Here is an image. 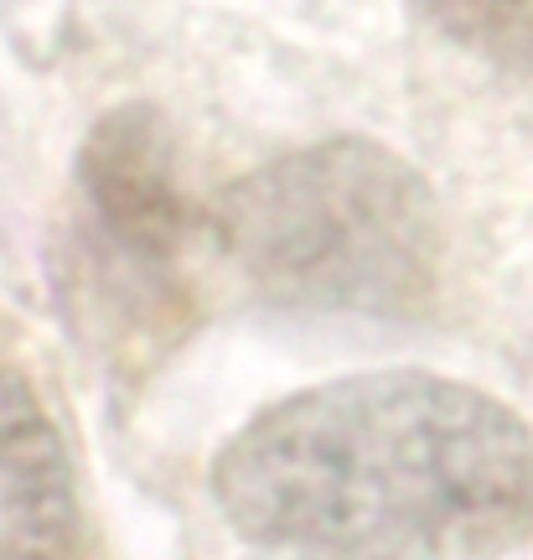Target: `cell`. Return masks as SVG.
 <instances>
[{
    "label": "cell",
    "instance_id": "cell-4",
    "mask_svg": "<svg viewBox=\"0 0 533 560\" xmlns=\"http://www.w3.org/2000/svg\"><path fill=\"white\" fill-rule=\"evenodd\" d=\"M79 472L26 374L0 369V560H83Z\"/></svg>",
    "mask_w": 533,
    "mask_h": 560
},
{
    "label": "cell",
    "instance_id": "cell-2",
    "mask_svg": "<svg viewBox=\"0 0 533 560\" xmlns=\"http://www.w3.org/2000/svg\"><path fill=\"white\" fill-rule=\"evenodd\" d=\"M217 244L280 312L383 322L430 306L446 223L404 156L374 140H321L238 177L217 202Z\"/></svg>",
    "mask_w": 533,
    "mask_h": 560
},
{
    "label": "cell",
    "instance_id": "cell-1",
    "mask_svg": "<svg viewBox=\"0 0 533 560\" xmlns=\"http://www.w3.org/2000/svg\"><path fill=\"white\" fill-rule=\"evenodd\" d=\"M213 499L280 560H497L533 535V431L476 384L353 374L249 420Z\"/></svg>",
    "mask_w": 533,
    "mask_h": 560
},
{
    "label": "cell",
    "instance_id": "cell-3",
    "mask_svg": "<svg viewBox=\"0 0 533 560\" xmlns=\"http://www.w3.org/2000/svg\"><path fill=\"white\" fill-rule=\"evenodd\" d=\"M192 198L151 104L109 109L73 166V291L115 363L161 359L192 317Z\"/></svg>",
    "mask_w": 533,
    "mask_h": 560
},
{
    "label": "cell",
    "instance_id": "cell-5",
    "mask_svg": "<svg viewBox=\"0 0 533 560\" xmlns=\"http://www.w3.org/2000/svg\"><path fill=\"white\" fill-rule=\"evenodd\" d=\"M415 11L455 47L533 73V0H415Z\"/></svg>",
    "mask_w": 533,
    "mask_h": 560
}]
</instances>
